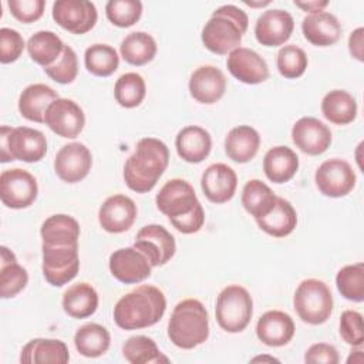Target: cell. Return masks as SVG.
<instances>
[{
    "mask_svg": "<svg viewBox=\"0 0 364 364\" xmlns=\"http://www.w3.org/2000/svg\"><path fill=\"white\" fill-rule=\"evenodd\" d=\"M304 38L317 47L333 46L341 36V26L337 17L328 11H317L306 16L301 21Z\"/></svg>",
    "mask_w": 364,
    "mask_h": 364,
    "instance_id": "cell-24",
    "label": "cell"
},
{
    "mask_svg": "<svg viewBox=\"0 0 364 364\" xmlns=\"http://www.w3.org/2000/svg\"><path fill=\"white\" fill-rule=\"evenodd\" d=\"M294 28L291 14L282 9L266 10L259 16L255 26L256 40L266 47H277L284 44Z\"/></svg>",
    "mask_w": 364,
    "mask_h": 364,
    "instance_id": "cell-18",
    "label": "cell"
},
{
    "mask_svg": "<svg viewBox=\"0 0 364 364\" xmlns=\"http://www.w3.org/2000/svg\"><path fill=\"white\" fill-rule=\"evenodd\" d=\"M279 361V360H276V358H273V357H256V358H253L252 361Z\"/></svg>",
    "mask_w": 364,
    "mask_h": 364,
    "instance_id": "cell-53",
    "label": "cell"
},
{
    "mask_svg": "<svg viewBox=\"0 0 364 364\" xmlns=\"http://www.w3.org/2000/svg\"><path fill=\"white\" fill-rule=\"evenodd\" d=\"M168 162L169 151L162 141L152 136L142 138L124 165V181L136 193L149 192L165 172Z\"/></svg>",
    "mask_w": 364,
    "mask_h": 364,
    "instance_id": "cell-2",
    "label": "cell"
},
{
    "mask_svg": "<svg viewBox=\"0 0 364 364\" xmlns=\"http://www.w3.org/2000/svg\"><path fill=\"white\" fill-rule=\"evenodd\" d=\"M38 193L36 178L21 168L6 169L0 175V199L11 209H24L34 203Z\"/></svg>",
    "mask_w": 364,
    "mask_h": 364,
    "instance_id": "cell-10",
    "label": "cell"
},
{
    "mask_svg": "<svg viewBox=\"0 0 364 364\" xmlns=\"http://www.w3.org/2000/svg\"><path fill=\"white\" fill-rule=\"evenodd\" d=\"M111 336L108 330L97 323H88L81 326L75 336H74V344L77 351L90 358H95L107 353L109 348Z\"/></svg>",
    "mask_w": 364,
    "mask_h": 364,
    "instance_id": "cell-36",
    "label": "cell"
},
{
    "mask_svg": "<svg viewBox=\"0 0 364 364\" xmlns=\"http://www.w3.org/2000/svg\"><path fill=\"white\" fill-rule=\"evenodd\" d=\"M293 318L280 310H270L260 316L256 324L257 338L269 347L286 346L294 336Z\"/></svg>",
    "mask_w": 364,
    "mask_h": 364,
    "instance_id": "cell-23",
    "label": "cell"
},
{
    "mask_svg": "<svg viewBox=\"0 0 364 364\" xmlns=\"http://www.w3.org/2000/svg\"><path fill=\"white\" fill-rule=\"evenodd\" d=\"M276 198L273 191L259 179H250L242 191V205L255 219L267 215L273 209Z\"/></svg>",
    "mask_w": 364,
    "mask_h": 364,
    "instance_id": "cell-38",
    "label": "cell"
},
{
    "mask_svg": "<svg viewBox=\"0 0 364 364\" xmlns=\"http://www.w3.org/2000/svg\"><path fill=\"white\" fill-rule=\"evenodd\" d=\"M314 181L324 196L341 198L348 195L355 186V173L348 162L333 158L324 161L317 168Z\"/></svg>",
    "mask_w": 364,
    "mask_h": 364,
    "instance_id": "cell-11",
    "label": "cell"
},
{
    "mask_svg": "<svg viewBox=\"0 0 364 364\" xmlns=\"http://www.w3.org/2000/svg\"><path fill=\"white\" fill-rule=\"evenodd\" d=\"M260 146V135L250 125H239L229 131L225 139L226 155L237 162L246 164L252 161Z\"/></svg>",
    "mask_w": 364,
    "mask_h": 364,
    "instance_id": "cell-27",
    "label": "cell"
},
{
    "mask_svg": "<svg viewBox=\"0 0 364 364\" xmlns=\"http://www.w3.org/2000/svg\"><path fill=\"white\" fill-rule=\"evenodd\" d=\"M68 360L65 343L55 338H33L20 354V361L24 364H65Z\"/></svg>",
    "mask_w": 364,
    "mask_h": 364,
    "instance_id": "cell-26",
    "label": "cell"
},
{
    "mask_svg": "<svg viewBox=\"0 0 364 364\" xmlns=\"http://www.w3.org/2000/svg\"><path fill=\"white\" fill-rule=\"evenodd\" d=\"M168 337L179 348L191 350L209 337V317L205 306L196 299L179 301L168 323Z\"/></svg>",
    "mask_w": 364,
    "mask_h": 364,
    "instance_id": "cell-5",
    "label": "cell"
},
{
    "mask_svg": "<svg viewBox=\"0 0 364 364\" xmlns=\"http://www.w3.org/2000/svg\"><path fill=\"white\" fill-rule=\"evenodd\" d=\"M363 44H364V28L358 27L355 28L350 37H348V50L350 54L357 58L358 61H364V51H363Z\"/></svg>",
    "mask_w": 364,
    "mask_h": 364,
    "instance_id": "cell-50",
    "label": "cell"
},
{
    "mask_svg": "<svg viewBox=\"0 0 364 364\" xmlns=\"http://www.w3.org/2000/svg\"><path fill=\"white\" fill-rule=\"evenodd\" d=\"M340 336L341 338L353 346L361 347L364 343L363 333V316L355 310H346L340 317Z\"/></svg>",
    "mask_w": 364,
    "mask_h": 364,
    "instance_id": "cell-46",
    "label": "cell"
},
{
    "mask_svg": "<svg viewBox=\"0 0 364 364\" xmlns=\"http://www.w3.org/2000/svg\"><path fill=\"white\" fill-rule=\"evenodd\" d=\"M44 71L55 82H60V84L73 82L78 73V61H77L75 51L70 46H65L58 60L53 65L46 67Z\"/></svg>",
    "mask_w": 364,
    "mask_h": 364,
    "instance_id": "cell-45",
    "label": "cell"
},
{
    "mask_svg": "<svg viewBox=\"0 0 364 364\" xmlns=\"http://www.w3.org/2000/svg\"><path fill=\"white\" fill-rule=\"evenodd\" d=\"M151 263L135 247H122L109 256L111 274L121 283L134 284L151 276Z\"/></svg>",
    "mask_w": 364,
    "mask_h": 364,
    "instance_id": "cell-16",
    "label": "cell"
},
{
    "mask_svg": "<svg viewBox=\"0 0 364 364\" xmlns=\"http://www.w3.org/2000/svg\"><path fill=\"white\" fill-rule=\"evenodd\" d=\"M135 202L125 195H112L104 200L98 210V220L104 230L109 233H122L128 230L136 218Z\"/></svg>",
    "mask_w": 364,
    "mask_h": 364,
    "instance_id": "cell-19",
    "label": "cell"
},
{
    "mask_svg": "<svg viewBox=\"0 0 364 364\" xmlns=\"http://www.w3.org/2000/svg\"><path fill=\"white\" fill-rule=\"evenodd\" d=\"M259 228L270 236L284 237L290 235L297 225V213L293 205L277 196L273 209L260 219H256Z\"/></svg>",
    "mask_w": 364,
    "mask_h": 364,
    "instance_id": "cell-31",
    "label": "cell"
},
{
    "mask_svg": "<svg viewBox=\"0 0 364 364\" xmlns=\"http://www.w3.org/2000/svg\"><path fill=\"white\" fill-rule=\"evenodd\" d=\"M321 112L327 121L336 125H346L357 117V101L344 90H333L323 97Z\"/></svg>",
    "mask_w": 364,
    "mask_h": 364,
    "instance_id": "cell-33",
    "label": "cell"
},
{
    "mask_svg": "<svg viewBox=\"0 0 364 364\" xmlns=\"http://www.w3.org/2000/svg\"><path fill=\"white\" fill-rule=\"evenodd\" d=\"M65 44L53 31L41 30L34 33L27 41V51L31 60L44 68L53 65L61 55Z\"/></svg>",
    "mask_w": 364,
    "mask_h": 364,
    "instance_id": "cell-35",
    "label": "cell"
},
{
    "mask_svg": "<svg viewBox=\"0 0 364 364\" xmlns=\"http://www.w3.org/2000/svg\"><path fill=\"white\" fill-rule=\"evenodd\" d=\"M122 355L131 364H158L168 363L155 341L146 336H132L122 346Z\"/></svg>",
    "mask_w": 364,
    "mask_h": 364,
    "instance_id": "cell-39",
    "label": "cell"
},
{
    "mask_svg": "<svg viewBox=\"0 0 364 364\" xmlns=\"http://www.w3.org/2000/svg\"><path fill=\"white\" fill-rule=\"evenodd\" d=\"M336 284L341 296L351 301L364 300V264L361 262L355 264L344 266L336 276Z\"/></svg>",
    "mask_w": 364,
    "mask_h": 364,
    "instance_id": "cell-42",
    "label": "cell"
},
{
    "mask_svg": "<svg viewBox=\"0 0 364 364\" xmlns=\"http://www.w3.org/2000/svg\"><path fill=\"white\" fill-rule=\"evenodd\" d=\"M85 68L97 77L114 74L119 65V57L114 47L108 44H92L84 54Z\"/></svg>",
    "mask_w": 364,
    "mask_h": 364,
    "instance_id": "cell-40",
    "label": "cell"
},
{
    "mask_svg": "<svg viewBox=\"0 0 364 364\" xmlns=\"http://www.w3.org/2000/svg\"><path fill=\"white\" fill-rule=\"evenodd\" d=\"M200 186L203 195L213 203H225L230 200L236 192V172L226 164H213L206 168L202 175Z\"/></svg>",
    "mask_w": 364,
    "mask_h": 364,
    "instance_id": "cell-21",
    "label": "cell"
},
{
    "mask_svg": "<svg viewBox=\"0 0 364 364\" xmlns=\"http://www.w3.org/2000/svg\"><path fill=\"white\" fill-rule=\"evenodd\" d=\"M11 14L21 23H33L38 20L46 7L44 0H9Z\"/></svg>",
    "mask_w": 364,
    "mask_h": 364,
    "instance_id": "cell-48",
    "label": "cell"
},
{
    "mask_svg": "<svg viewBox=\"0 0 364 364\" xmlns=\"http://www.w3.org/2000/svg\"><path fill=\"white\" fill-rule=\"evenodd\" d=\"M43 274L55 287L71 282L80 269L78 245L51 246L43 245Z\"/></svg>",
    "mask_w": 364,
    "mask_h": 364,
    "instance_id": "cell-9",
    "label": "cell"
},
{
    "mask_svg": "<svg viewBox=\"0 0 364 364\" xmlns=\"http://www.w3.org/2000/svg\"><path fill=\"white\" fill-rule=\"evenodd\" d=\"M47 152V139L38 129L28 127L0 128V161L38 162Z\"/></svg>",
    "mask_w": 364,
    "mask_h": 364,
    "instance_id": "cell-6",
    "label": "cell"
},
{
    "mask_svg": "<svg viewBox=\"0 0 364 364\" xmlns=\"http://www.w3.org/2000/svg\"><path fill=\"white\" fill-rule=\"evenodd\" d=\"M156 208L168 216L171 225L181 233H196L205 222V212L193 186L181 178L169 179L158 192Z\"/></svg>",
    "mask_w": 364,
    "mask_h": 364,
    "instance_id": "cell-1",
    "label": "cell"
},
{
    "mask_svg": "<svg viewBox=\"0 0 364 364\" xmlns=\"http://www.w3.org/2000/svg\"><path fill=\"white\" fill-rule=\"evenodd\" d=\"M24 50V40L21 34L13 28L3 27L0 30V61L9 64L16 61Z\"/></svg>",
    "mask_w": 364,
    "mask_h": 364,
    "instance_id": "cell-47",
    "label": "cell"
},
{
    "mask_svg": "<svg viewBox=\"0 0 364 364\" xmlns=\"http://www.w3.org/2000/svg\"><path fill=\"white\" fill-rule=\"evenodd\" d=\"M309 60L303 48L289 44L277 53V70L284 78H299L304 74Z\"/></svg>",
    "mask_w": 364,
    "mask_h": 364,
    "instance_id": "cell-44",
    "label": "cell"
},
{
    "mask_svg": "<svg viewBox=\"0 0 364 364\" xmlns=\"http://www.w3.org/2000/svg\"><path fill=\"white\" fill-rule=\"evenodd\" d=\"M119 53L128 64L144 65L154 60L156 54V43L151 34L145 31H134L121 41Z\"/></svg>",
    "mask_w": 364,
    "mask_h": 364,
    "instance_id": "cell-37",
    "label": "cell"
},
{
    "mask_svg": "<svg viewBox=\"0 0 364 364\" xmlns=\"http://www.w3.org/2000/svg\"><path fill=\"white\" fill-rule=\"evenodd\" d=\"M347 363L348 364H363L364 363V355H363V351L361 350H357V351H351L350 357L347 358Z\"/></svg>",
    "mask_w": 364,
    "mask_h": 364,
    "instance_id": "cell-52",
    "label": "cell"
},
{
    "mask_svg": "<svg viewBox=\"0 0 364 364\" xmlns=\"http://www.w3.org/2000/svg\"><path fill=\"white\" fill-rule=\"evenodd\" d=\"M134 247L146 256L151 266H162L169 262L176 250L175 237L161 225H146L135 236Z\"/></svg>",
    "mask_w": 364,
    "mask_h": 364,
    "instance_id": "cell-12",
    "label": "cell"
},
{
    "mask_svg": "<svg viewBox=\"0 0 364 364\" xmlns=\"http://www.w3.org/2000/svg\"><path fill=\"white\" fill-rule=\"evenodd\" d=\"M98 294L95 289L82 282L73 284L63 294V309L73 318H85L95 313Z\"/></svg>",
    "mask_w": 364,
    "mask_h": 364,
    "instance_id": "cell-32",
    "label": "cell"
},
{
    "mask_svg": "<svg viewBox=\"0 0 364 364\" xmlns=\"http://www.w3.org/2000/svg\"><path fill=\"white\" fill-rule=\"evenodd\" d=\"M294 310L307 324L326 323L333 311V294L328 286L318 279L303 280L294 293Z\"/></svg>",
    "mask_w": 364,
    "mask_h": 364,
    "instance_id": "cell-8",
    "label": "cell"
},
{
    "mask_svg": "<svg viewBox=\"0 0 364 364\" xmlns=\"http://www.w3.org/2000/svg\"><path fill=\"white\" fill-rule=\"evenodd\" d=\"M53 18L73 34H85L95 26L98 13L88 0H58L53 4Z\"/></svg>",
    "mask_w": 364,
    "mask_h": 364,
    "instance_id": "cell-13",
    "label": "cell"
},
{
    "mask_svg": "<svg viewBox=\"0 0 364 364\" xmlns=\"http://www.w3.org/2000/svg\"><path fill=\"white\" fill-rule=\"evenodd\" d=\"M44 122L54 134L63 138H75L85 125V115L73 100L57 98L48 105Z\"/></svg>",
    "mask_w": 364,
    "mask_h": 364,
    "instance_id": "cell-14",
    "label": "cell"
},
{
    "mask_svg": "<svg viewBox=\"0 0 364 364\" xmlns=\"http://www.w3.org/2000/svg\"><path fill=\"white\" fill-rule=\"evenodd\" d=\"M226 91L225 74L213 65L196 68L189 78V92L200 104H215Z\"/></svg>",
    "mask_w": 364,
    "mask_h": 364,
    "instance_id": "cell-22",
    "label": "cell"
},
{
    "mask_svg": "<svg viewBox=\"0 0 364 364\" xmlns=\"http://www.w3.org/2000/svg\"><path fill=\"white\" fill-rule=\"evenodd\" d=\"M294 4H296L297 7H300L301 10H304V11H310V14H311V13L323 11V9L328 4V1H317V0H314V1H307V3L294 1Z\"/></svg>",
    "mask_w": 364,
    "mask_h": 364,
    "instance_id": "cell-51",
    "label": "cell"
},
{
    "mask_svg": "<svg viewBox=\"0 0 364 364\" xmlns=\"http://www.w3.org/2000/svg\"><path fill=\"white\" fill-rule=\"evenodd\" d=\"M60 98L57 91L46 84H31L23 90L18 98V111L21 117L33 122H44L48 105Z\"/></svg>",
    "mask_w": 364,
    "mask_h": 364,
    "instance_id": "cell-28",
    "label": "cell"
},
{
    "mask_svg": "<svg viewBox=\"0 0 364 364\" xmlns=\"http://www.w3.org/2000/svg\"><path fill=\"white\" fill-rule=\"evenodd\" d=\"M215 314L216 321L222 330L228 333H240L249 326L252 320V296L245 287L239 284H230L219 293L216 299Z\"/></svg>",
    "mask_w": 364,
    "mask_h": 364,
    "instance_id": "cell-7",
    "label": "cell"
},
{
    "mask_svg": "<svg viewBox=\"0 0 364 364\" xmlns=\"http://www.w3.org/2000/svg\"><path fill=\"white\" fill-rule=\"evenodd\" d=\"M43 245L51 246H67L78 245L80 225L68 215L58 213L47 218L40 229Z\"/></svg>",
    "mask_w": 364,
    "mask_h": 364,
    "instance_id": "cell-30",
    "label": "cell"
},
{
    "mask_svg": "<svg viewBox=\"0 0 364 364\" xmlns=\"http://www.w3.org/2000/svg\"><path fill=\"white\" fill-rule=\"evenodd\" d=\"M178 155L191 164H199L208 158L212 149L210 134L198 125L182 128L175 139Z\"/></svg>",
    "mask_w": 364,
    "mask_h": 364,
    "instance_id": "cell-25",
    "label": "cell"
},
{
    "mask_svg": "<svg viewBox=\"0 0 364 364\" xmlns=\"http://www.w3.org/2000/svg\"><path fill=\"white\" fill-rule=\"evenodd\" d=\"M92 165V155L90 149L81 142H71L64 145L55 155L54 171L57 176L67 182L75 183L82 181Z\"/></svg>",
    "mask_w": 364,
    "mask_h": 364,
    "instance_id": "cell-15",
    "label": "cell"
},
{
    "mask_svg": "<svg viewBox=\"0 0 364 364\" xmlns=\"http://www.w3.org/2000/svg\"><path fill=\"white\" fill-rule=\"evenodd\" d=\"M0 263V294L3 299L18 294L28 282L27 270L17 263L16 255L6 246H1Z\"/></svg>",
    "mask_w": 364,
    "mask_h": 364,
    "instance_id": "cell-34",
    "label": "cell"
},
{
    "mask_svg": "<svg viewBox=\"0 0 364 364\" xmlns=\"http://www.w3.org/2000/svg\"><path fill=\"white\" fill-rule=\"evenodd\" d=\"M293 144L307 155H320L331 144L330 128L314 117L297 119L291 128Z\"/></svg>",
    "mask_w": 364,
    "mask_h": 364,
    "instance_id": "cell-17",
    "label": "cell"
},
{
    "mask_svg": "<svg viewBox=\"0 0 364 364\" xmlns=\"http://www.w3.org/2000/svg\"><path fill=\"white\" fill-rule=\"evenodd\" d=\"M166 310L162 290L151 284H141L122 296L114 307V321L124 330H138L156 324Z\"/></svg>",
    "mask_w": 364,
    "mask_h": 364,
    "instance_id": "cell-3",
    "label": "cell"
},
{
    "mask_svg": "<svg viewBox=\"0 0 364 364\" xmlns=\"http://www.w3.org/2000/svg\"><path fill=\"white\" fill-rule=\"evenodd\" d=\"M145 94V81L136 73H125L115 81L114 97L117 102L124 108L138 107L144 101Z\"/></svg>",
    "mask_w": 364,
    "mask_h": 364,
    "instance_id": "cell-41",
    "label": "cell"
},
{
    "mask_svg": "<svg viewBox=\"0 0 364 364\" xmlns=\"http://www.w3.org/2000/svg\"><path fill=\"white\" fill-rule=\"evenodd\" d=\"M249 26L247 14L233 6L225 4L216 9L202 28L203 46L219 55L237 48Z\"/></svg>",
    "mask_w": 364,
    "mask_h": 364,
    "instance_id": "cell-4",
    "label": "cell"
},
{
    "mask_svg": "<svg viewBox=\"0 0 364 364\" xmlns=\"http://www.w3.org/2000/svg\"><path fill=\"white\" fill-rule=\"evenodd\" d=\"M299 169V156L289 146H273L263 158V171L269 181L284 183L290 181Z\"/></svg>",
    "mask_w": 364,
    "mask_h": 364,
    "instance_id": "cell-29",
    "label": "cell"
},
{
    "mask_svg": "<svg viewBox=\"0 0 364 364\" xmlns=\"http://www.w3.org/2000/svg\"><path fill=\"white\" fill-rule=\"evenodd\" d=\"M304 361L310 364H337L340 361L338 353L334 346L327 343H317L313 344L304 354Z\"/></svg>",
    "mask_w": 364,
    "mask_h": 364,
    "instance_id": "cell-49",
    "label": "cell"
},
{
    "mask_svg": "<svg viewBox=\"0 0 364 364\" xmlns=\"http://www.w3.org/2000/svg\"><path fill=\"white\" fill-rule=\"evenodd\" d=\"M226 67L236 80L245 84H260L269 78V67L264 58L246 47L230 51Z\"/></svg>",
    "mask_w": 364,
    "mask_h": 364,
    "instance_id": "cell-20",
    "label": "cell"
},
{
    "mask_svg": "<svg viewBox=\"0 0 364 364\" xmlns=\"http://www.w3.org/2000/svg\"><path fill=\"white\" fill-rule=\"evenodd\" d=\"M108 20L117 27L134 26L142 14V3L139 0H109L105 6Z\"/></svg>",
    "mask_w": 364,
    "mask_h": 364,
    "instance_id": "cell-43",
    "label": "cell"
}]
</instances>
